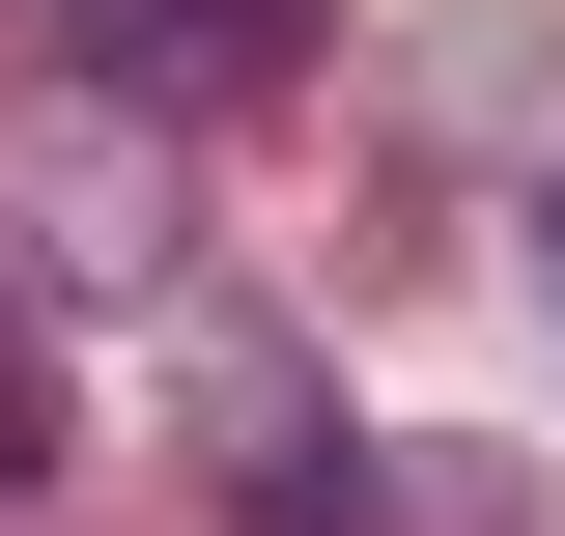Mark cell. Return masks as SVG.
Listing matches in <instances>:
<instances>
[{"label": "cell", "instance_id": "obj_2", "mask_svg": "<svg viewBox=\"0 0 565 536\" xmlns=\"http://www.w3.org/2000/svg\"><path fill=\"white\" fill-rule=\"evenodd\" d=\"M29 255H57V282H170V199H141V114L29 141Z\"/></svg>", "mask_w": 565, "mask_h": 536}, {"label": "cell", "instance_id": "obj_1", "mask_svg": "<svg viewBox=\"0 0 565 536\" xmlns=\"http://www.w3.org/2000/svg\"><path fill=\"white\" fill-rule=\"evenodd\" d=\"M311 29H340V0H57L85 114H282V85H311Z\"/></svg>", "mask_w": 565, "mask_h": 536}, {"label": "cell", "instance_id": "obj_3", "mask_svg": "<svg viewBox=\"0 0 565 536\" xmlns=\"http://www.w3.org/2000/svg\"><path fill=\"white\" fill-rule=\"evenodd\" d=\"M537 282H565V199H537Z\"/></svg>", "mask_w": 565, "mask_h": 536}]
</instances>
